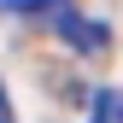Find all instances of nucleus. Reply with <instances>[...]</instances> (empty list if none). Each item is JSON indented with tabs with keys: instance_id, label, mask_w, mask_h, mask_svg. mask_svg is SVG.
<instances>
[{
	"instance_id": "obj_1",
	"label": "nucleus",
	"mask_w": 123,
	"mask_h": 123,
	"mask_svg": "<svg viewBox=\"0 0 123 123\" xmlns=\"http://www.w3.org/2000/svg\"><path fill=\"white\" fill-rule=\"evenodd\" d=\"M53 24H59V35H65L76 53H100V47H105V24H88L82 12H70V0L53 6Z\"/></svg>"
},
{
	"instance_id": "obj_2",
	"label": "nucleus",
	"mask_w": 123,
	"mask_h": 123,
	"mask_svg": "<svg viewBox=\"0 0 123 123\" xmlns=\"http://www.w3.org/2000/svg\"><path fill=\"white\" fill-rule=\"evenodd\" d=\"M88 123H123V94L100 88V94H94V111H88Z\"/></svg>"
},
{
	"instance_id": "obj_3",
	"label": "nucleus",
	"mask_w": 123,
	"mask_h": 123,
	"mask_svg": "<svg viewBox=\"0 0 123 123\" xmlns=\"http://www.w3.org/2000/svg\"><path fill=\"white\" fill-rule=\"evenodd\" d=\"M41 6H59V0H0V12H18V18L24 12H41Z\"/></svg>"
},
{
	"instance_id": "obj_4",
	"label": "nucleus",
	"mask_w": 123,
	"mask_h": 123,
	"mask_svg": "<svg viewBox=\"0 0 123 123\" xmlns=\"http://www.w3.org/2000/svg\"><path fill=\"white\" fill-rule=\"evenodd\" d=\"M0 123H12V105H6V88H0Z\"/></svg>"
}]
</instances>
